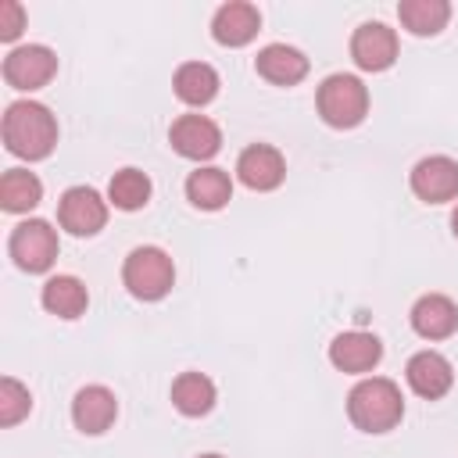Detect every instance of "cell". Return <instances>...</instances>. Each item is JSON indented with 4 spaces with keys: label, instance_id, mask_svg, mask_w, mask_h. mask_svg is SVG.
I'll return each mask as SVG.
<instances>
[{
    "label": "cell",
    "instance_id": "obj_20",
    "mask_svg": "<svg viewBox=\"0 0 458 458\" xmlns=\"http://www.w3.org/2000/svg\"><path fill=\"white\" fill-rule=\"evenodd\" d=\"M218 72L208 64V61H186V64H179L175 68V75H172V89H175V97L182 100V104H190V107H204V104H211L215 97H218Z\"/></svg>",
    "mask_w": 458,
    "mask_h": 458
},
{
    "label": "cell",
    "instance_id": "obj_8",
    "mask_svg": "<svg viewBox=\"0 0 458 458\" xmlns=\"http://www.w3.org/2000/svg\"><path fill=\"white\" fill-rule=\"evenodd\" d=\"M168 143L186 161H211L222 150V129L208 114H179L168 129Z\"/></svg>",
    "mask_w": 458,
    "mask_h": 458
},
{
    "label": "cell",
    "instance_id": "obj_16",
    "mask_svg": "<svg viewBox=\"0 0 458 458\" xmlns=\"http://www.w3.org/2000/svg\"><path fill=\"white\" fill-rule=\"evenodd\" d=\"M411 329L422 340H447L458 333V304L444 293H422L411 304Z\"/></svg>",
    "mask_w": 458,
    "mask_h": 458
},
{
    "label": "cell",
    "instance_id": "obj_6",
    "mask_svg": "<svg viewBox=\"0 0 458 458\" xmlns=\"http://www.w3.org/2000/svg\"><path fill=\"white\" fill-rule=\"evenodd\" d=\"M54 75H57V54L50 47H43V43L14 47L4 57V79H7L11 89L32 93V89H43Z\"/></svg>",
    "mask_w": 458,
    "mask_h": 458
},
{
    "label": "cell",
    "instance_id": "obj_11",
    "mask_svg": "<svg viewBox=\"0 0 458 458\" xmlns=\"http://www.w3.org/2000/svg\"><path fill=\"white\" fill-rule=\"evenodd\" d=\"M351 61L361 72H386L397 61V32L386 21H361L351 36Z\"/></svg>",
    "mask_w": 458,
    "mask_h": 458
},
{
    "label": "cell",
    "instance_id": "obj_18",
    "mask_svg": "<svg viewBox=\"0 0 458 458\" xmlns=\"http://www.w3.org/2000/svg\"><path fill=\"white\" fill-rule=\"evenodd\" d=\"M186 200L197 211H222L233 200V179H229V172L225 168H215V165H204V168L190 172V179H186Z\"/></svg>",
    "mask_w": 458,
    "mask_h": 458
},
{
    "label": "cell",
    "instance_id": "obj_7",
    "mask_svg": "<svg viewBox=\"0 0 458 458\" xmlns=\"http://www.w3.org/2000/svg\"><path fill=\"white\" fill-rule=\"evenodd\" d=\"M57 222L72 236H97L107 225V200L93 186H68L57 200Z\"/></svg>",
    "mask_w": 458,
    "mask_h": 458
},
{
    "label": "cell",
    "instance_id": "obj_25",
    "mask_svg": "<svg viewBox=\"0 0 458 458\" xmlns=\"http://www.w3.org/2000/svg\"><path fill=\"white\" fill-rule=\"evenodd\" d=\"M32 411V394L14 376L0 379V426H18Z\"/></svg>",
    "mask_w": 458,
    "mask_h": 458
},
{
    "label": "cell",
    "instance_id": "obj_23",
    "mask_svg": "<svg viewBox=\"0 0 458 458\" xmlns=\"http://www.w3.org/2000/svg\"><path fill=\"white\" fill-rule=\"evenodd\" d=\"M397 18L411 36H437L451 21V4L447 0H401Z\"/></svg>",
    "mask_w": 458,
    "mask_h": 458
},
{
    "label": "cell",
    "instance_id": "obj_21",
    "mask_svg": "<svg viewBox=\"0 0 458 458\" xmlns=\"http://www.w3.org/2000/svg\"><path fill=\"white\" fill-rule=\"evenodd\" d=\"M43 200V182L29 168H7L0 175V208L7 215H25Z\"/></svg>",
    "mask_w": 458,
    "mask_h": 458
},
{
    "label": "cell",
    "instance_id": "obj_2",
    "mask_svg": "<svg viewBox=\"0 0 458 458\" xmlns=\"http://www.w3.org/2000/svg\"><path fill=\"white\" fill-rule=\"evenodd\" d=\"M347 419L361 433H390L404 419L401 386L386 376H365L347 394Z\"/></svg>",
    "mask_w": 458,
    "mask_h": 458
},
{
    "label": "cell",
    "instance_id": "obj_22",
    "mask_svg": "<svg viewBox=\"0 0 458 458\" xmlns=\"http://www.w3.org/2000/svg\"><path fill=\"white\" fill-rule=\"evenodd\" d=\"M215 383L204 376V372H182V376H175V383H172V404H175V411L179 415H186V419H200V415H208L211 408H215Z\"/></svg>",
    "mask_w": 458,
    "mask_h": 458
},
{
    "label": "cell",
    "instance_id": "obj_4",
    "mask_svg": "<svg viewBox=\"0 0 458 458\" xmlns=\"http://www.w3.org/2000/svg\"><path fill=\"white\" fill-rule=\"evenodd\" d=\"M122 283L136 301H161L175 283V265L161 247H132L122 265Z\"/></svg>",
    "mask_w": 458,
    "mask_h": 458
},
{
    "label": "cell",
    "instance_id": "obj_15",
    "mask_svg": "<svg viewBox=\"0 0 458 458\" xmlns=\"http://www.w3.org/2000/svg\"><path fill=\"white\" fill-rule=\"evenodd\" d=\"M404 379H408V386H411L419 397L440 401V397L454 386V369H451V361H447L440 351H419V354L408 358Z\"/></svg>",
    "mask_w": 458,
    "mask_h": 458
},
{
    "label": "cell",
    "instance_id": "obj_27",
    "mask_svg": "<svg viewBox=\"0 0 458 458\" xmlns=\"http://www.w3.org/2000/svg\"><path fill=\"white\" fill-rule=\"evenodd\" d=\"M451 233H454V240H458V204H454V211H451Z\"/></svg>",
    "mask_w": 458,
    "mask_h": 458
},
{
    "label": "cell",
    "instance_id": "obj_12",
    "mask_svg": "<svg viewBox=\"0 0 458 458\" xmlns=\"http://www.w3.org/2000/svg\"><path fill=\"white\" fill-rule=\"evenodd\" d=\"M329 361L333 369L347 372V376H365L383 361V344L376 333H361V329H347L340 336H333L329 344Z\"/></svg>",
    "mask_w": 458,
    "mask_h": 458
},
{
    "label": "cell",
    "instance_id": "obj_13",
    "mask_svg": "<svg viewBox=\"0 0 458 458\" xmlns=\"http://www.w3.org/2000/svg\"><path fill=\"white\" fill-rule=\"evenodd\" d=\"M114 419H118V397L107 386L89 383L72 397V422H75L79 433L100 437L114 426Z\"/></svg>",
    "mask_w": 458,
    "mask_h": 458
},
{
    "label": "cell",
    "instance_id": "obj_26",
    "mask_svg": "<svg viewBox=\"0 0 458 458\" xmlns=\"http://www.w3.org/2000/svg\"><path fill=\"white\" fill-rule=\"evenodd\" d=\"M25 29V7L18 0H0V39L14 43Z\"/></svg>",
    "mask_w": 458,
    "mask_h": 458
},
{
    "label": "cell",
    "instance_id": "obj_9",
    "mask_svg": "<svg viewBox=\"0 0 458 458\" xmlns=\"http://www.w3.org/2000/svg\"><path fill=\"white\" fill-rule=\"evenodd\" d=\"M411 193L422 200V204H447V200H458V161L447 157V154H433V157H422L411 175Z\"/></svg>",
    "mask_w": 458,
    "mask_h": 458
},
{
    "label": "cell",
    "instance_id": "obj_10",
    "mask_svg": "<svg viewBox=\"0 0 458 458\" xmlns=\"http://www.w3.org/2000/svg\"><path fill=\"white\" fill-rule=\"evenodd\" d=\"M236 179L254 193L279 190L286 179V157L272 143H250L236 157Z\"/></svg>",
    "mask_w": 458,
    "mask_h": 458
},
{
    "label": "cell",
    "instance_id": "obj_14",
    "mask_svg": "<svg viewBox=\"0 0 458 458\" xmlns=\"http://www.w3.org/2000/svg\"><path fill=\"white\" fill-rule=\"evenodd\" d=\"M258 29H261V11L247 0H229L211 18V39L218 47H229V50L247 47L258 36Z\"/></svg>",
    "mask_w": 458,
    "mask_h": 458
},
{
    "label": "cell",
    "instance_id": "obj_1",
    "mask_svg": "<svg viewBox=\"0 0 458 458\" xmlns=\"http://www.w3.org/2000/svg\"><path fill=\"white\" fill-rule=\"evenodd\" d=\"M4 147L21 161H43L57 147V118L39 100H14L4 111Z\"/></svg>",
    "mask_w": 458,
    "mask_h": 458
},
{
    "label": "cell",
    "instance_id": "obj_5",
    "mask_svg": "<svg viewBox=\"0 0 458 458\" xmlns=\"http://www.w3.org/2000/svg\"><path fill=\"white\" fill-rule=\"evenodd\" d=\"M7 250L14 258V265L29 276H39L47 272L54 261H57V229L47 222V218H25L11 229V240H7Z\"/></svg>",
    "mask_w": 458,
    "mask_h": 458
},
{
    "label": "cell",
    "instance_id": "obj_19",
    "mask_svg": "<svg viewBox=\"0 0 458 458\" xmlns=\"http://www.w3.org/2000/svg\"><path fill=\"white\" fill-rule=\"evenodd\" d=\"M39 301H43V308H47L50 315L72 322V318L86 315V308H89V290H86V283H82L79 276H50V279L43 283V290H39Z\"/></svg>",
    "mask_w": 458,
    "mask_h": 458
},
{
    "label": "cell",
    "instance_id": "obj_3",
    "mask_svg": "<svg viewBox=\"0 0 458 458\" xmlns=\"http://www.w3.org/2000/svg\"><path fill=\"white\" fill-rule=\"evenodd\" d=\"M315 107L329 129H354L369 114V86L358 75L336 72V75L322 79V86L315 93Z\"/></svg>",
    "mask_w": 458,
    "mask_h": 458
},
{
    "label": "cell",
    "instance_id": "obj_24",
    "mask_svg": "<svg viewBox=\"0 0 458 458\" xmlns=\"http://www.w3.org/2000/svg\"><path fill=\"white\" fill-rule=\"evenodd\" d=\"M150 175L140 168H118L107 182V204H114L118 211H140L150 200Z\"/></svg>",
    "mask_w": 458,
    "mask_h": 458
},
{
    "label": "cell",
    "instance_id": "obj_17",
    "mask_svg": "<svg viewBox=\"0 0 458 458\" xmlns=\"http://www.w3.org/2000/svg\"><path fill=\"white\" fill-rule=\"evenodd\" d=\"M254 72H258L265 82H272V86H297V82L308 75V57H304L297 47L268 43V47L258 50Z\"/></svg>",
    "mask_w": 458,
    "mask_h": 458
},
{
    "label": "cell",
    "instance_id": "obj_28",
    "mask_svg": "<svg viewBox=\"0 0 458 458\" xmlns=\"http://www.w3.org/2000/svg\"><path fill=\"white\" fill-rule=\"evenodd\" d=\"M197 458H222V454H197Z\"/></svg>",
    "mask_w": 458,
    "mask_h": 458
}]
</instances>
